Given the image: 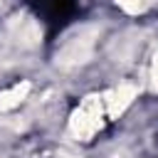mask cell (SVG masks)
<instances>
[{
    "instance_id": "1",
    "label": "cell",
    "mask_w": 158,
    "mask_h": 158,
    "mask_svg": "<svg viewBox=\"0 0 158 158\" xmlns=\"http://www.w3.org/2000/svg\"><path fill=\"white\" fill-rule=\"evenodd\" d=\"M40 12L44 15V22L52 27V32H57L77 12V0H40Z\"/></svg>"
}]
</instances>
